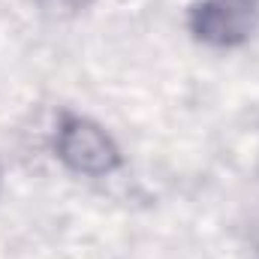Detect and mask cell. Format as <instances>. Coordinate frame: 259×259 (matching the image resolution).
I'll return each instance as SVG.
<instances>
[{"instance_id": "7a4b0ae2", "label": "cell", "mask_w": 259, "mask_h": 259, "mask_svg": "<svg viewBox=\"0 0 259 259\" xmlns=\"http://www.w3.org/2000/svg\"><path fill=\"white\" fill-rule=\"evenodd\" d=\"M259 24V0H196L187 9V30L208 49H238Z\"/></svg>"}, {"instance_id": "6da1fadb", "label": "cell", "mask_w": 259, "mask_h": 259, "mask_svg": "<svg viewBox=\"0 0 259 259\" xmlns=\"http://www.w3.org/2000/svg\"><path fill=\"white\" fill-rule=\"evenodd\" d=\"M52 145H55V157L75 175L103 178V175L118 172L124 163V154H121L118 142L112 139V133L75 112L58 115Z\"/></svg>"}]
</instances>
